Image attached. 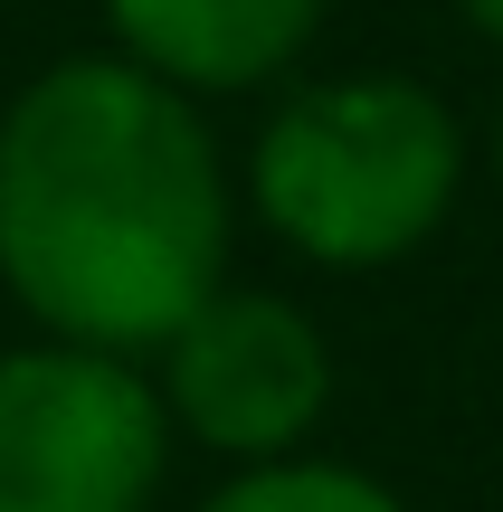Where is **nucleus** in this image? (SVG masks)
<instances>
[{"label":"nucleus","instance_id":"8","mask_svg":"<svg viewBox=\"0 0 503 512\" xmlns=\"http://www.w3.org/2000/svg\"><path fill=\"white\" fill-rule=\"evenodd\" d=\"M494 171H503V114H494Z\"/></svg>","mask_w":503,"mask_h":512},{"label":"nucleus","instance_id":"4","mask_svg":"<svg viewBox=\"0 0 503 512\" xmlns=\"http://www.w3.org/2000/svg\"><path fill=\"white\" fill-rule=\"evenodd\" d=\"M162 418L190 446L228 465H276L333 408V342L304 304L285 294L219 285L181 332L162 342V380H152Z\"/></svg>","mask_w":503,"mask_h":512},{"label":"nucleus","instance_id":"1","mask_svg":"<svg viewBox=\"0 0 503 512\" xmlns=\"http://www.w3.org/2000/svg\"><path fill=\"white\" fill-rule=\"evenodd\" d=\"M228 162L133 57H57L0 114V285L48 342L162 351L228 285Z\"/></svg>","mask_w":503,"mask_h":512},{"label":"nucleus","instance_id":"3","mask_svg":"<svg viewBox=\"0 0 503 512\" xmlns=\"http://www.w3.org/2000/svg\"><path fill=\"white\" fill-rule=\"evenodd\" d=\"M171 418L152 370L76 342L0 351V512H143Z\"/></svg>","mask_w":503,"mask_h":512},{"label":"nucleus","instance_id":"2","mask_svg":"<svg viewBox=\"0 0 503 512\" xmlns=\"http://www.w3.org/2000/svg\"><path fill=\"white\" fill-rule=\"evenodd\" d=\"M466 133L418 76H323L295 86L247 143V209L304 266L371 275L447 228Z\"/></svg>","mask_w":503,"mask_h":512},{"label":"nucleus","instance_id":"7","mask_svg":"<svg viewBox=\"0 0 503 512\" xmlns=\"http://www.w3.org/2000/svg\"><path fill=\"white\" fill-rule=\"evenodd\" d=\"M456 19H466L475 38H494V48H503V0H456Z\"/></svg>","mask_w":503,"mask_h":512},{"label":"nucleus","instance_id":"6","mask_svg":"<svg viewBox=\"0 0 503 512\" xmlns=\"http://www.w3.org/2000/svg\"><path fill=\"white\" fill-rule=\"evenodd\" d=\"M200 512H409L380 475L361 465H323V456H276V465H238Z\"/></svg>","mask_w":503,"mask_h":512},{"label":"nucleus","instance_id":"5","mask_svg":"<svg viewBox=\"0 0 503 512\" xmlns=\"http://www.w3.org/2000/svg\"><path fill=\"white\" fill-rule=\"evenodd\" d=\"M114 57L181 95H238L285 76L323 29V0H105Z\"/></svg>","mask_w":503,"mask_h":512}]
</instances>
